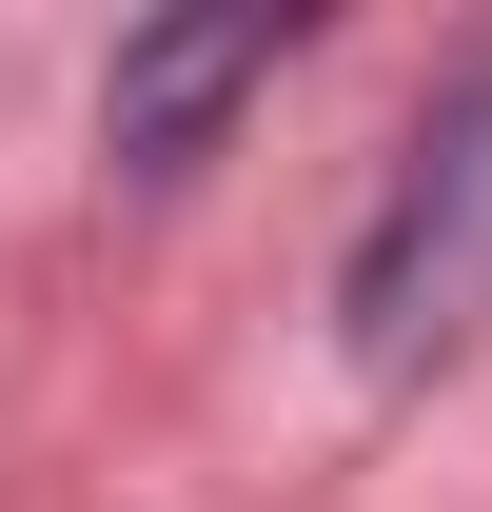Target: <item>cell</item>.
I'll use <instances>...</instances> for the list:
<instances>
[{
  "label": "cell",
  "instance_id": "1",
  "mask_svg": "<svg viewBox=\"0 0 492 512\" xmlns=\"http://www.w3.org/2000/svg\"><path fill=\"white\" fill-rule=\"evenodd\" d=\"M335 316H355L374 375H433V355H473V335H492V60L394 138V178H374V217H355Z\"/></svg>",
  "mask_w": 492,
  "mask_h": 512
},
{
  "label": "cell",
  "instance_id": "2",
  "mask_svg": "<svg viewBox=\"0 0 492 512\" xmlns=\"http://www.w3.org/2000/svg\"><path fill=\"white\" fill-rule=\"evenodd\" d=\"M276 60H296V20H256V0H237V20H138V40H119V79H99V138H119L138 178H178V158L237 119Z\"/></svg>",
  "mask_w": 492,
  "mask_h": 512
}]
</instances>
